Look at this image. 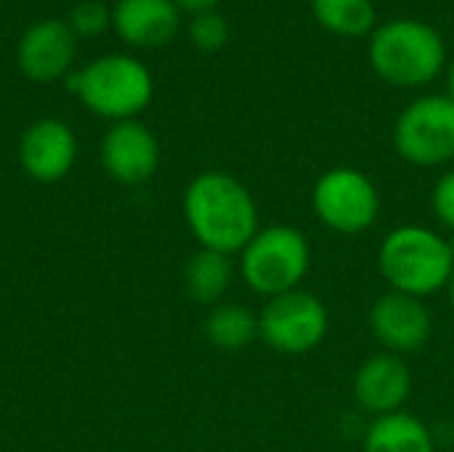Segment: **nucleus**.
Listing matches in <instances>:
<instances>
[{
	"mask_svg": "<svg viewBox=\"0 0 454 452\" xmlns=\"http://www.w3.org/2000/svg\"><path fill=\"white\" fill-rule=\"evenodd\" d=\"M444 77H447V96L454 101V56L447 61V69H444Z\"/></svg>",
	"mask_w": 454,
	"mask_h": 452,
	"instance_id": "obj_23",
	"label": "nucleus"
},
{
	"mask_svg": "<svg viewBox=\"0 0 454 452\" xmlns=\"http://www.w3.org/2000/svg\"><path fill=\"white\" fill-rule=\"evenodd\" d=\"M207 341L221 352H242L258 338V314L242 304H218L205 320Z\"/></svg>",
	"mask_w": 454,
	"mask_h": 452,
	"instance_id": "obj_18",
	"label": "nucleus"
},
{
	"mask_svg": "<svg viewBox=\"0 0 454 452\" xmlns=\"http://www.w3.org/2000/svg\"><path fill=\"white\" fill-rule=\"evenodd\" d=\"M229 21L215 11H200L192 16L189 21V40L200 48V51H218L229 43Z\"/></svg>",
	"mask_w": 454,
	"mask_h": 452,
	"instance_id": "obj_19",
	"label": "nucleus"
},
{
	"mask_svg": "<svg viewBox=\"0 0 454 452\" xmlns=\"http://www.w3.org/2000/svg\"><path fill=\"white\" fill-rule=\"evenodd\" d=\"M394 149L415 168H439L454 160V101L426 93L410 101L394 123Z\"/></svg>",
	"mask_w": 454,
	"mask_h": 452,
	"instance_id": "obj_7",
	"label": "nucleus"
},
{
	"mask_svg": "<svg viewBox=\"0 0 454 452\" xmlns=\"http://www.w3.org/2000/svg\"><path fill=\"white\" fill-rule=\"evenodd\" d=\"M367 59L372 72L394 88H423L447 69L442 32L420 19H391L370 35Z\"/></svg>",
	"mask_w": 454,
	"mask_h": 452,
	"instance_id": "obj_3",
	"label": "nucleus"
},
{
	"mask_svg": "<svg viewBox=\"0 0 454 452\" xmlns=\"http://www.w3.org/2000/svg\"><path fill=\"white\" fill-rule=\"evenodd\" d=\"M112 21L125 43L154 48L176 37L181 8L176 0H117Z\"/></svg>",
	"mask_w": 454,
	"mask_h": 452,
	"instance_id": "obj_14",
	"label": "nucleus"
},
{
	"mask_svg": "<svg viewBox=\"0 0 454 452\" xmlns=\"http://www.w3.org/2000/svg\"><path fill=\"white\" fill-rule=\"evenodd\" d=\"M311 208L325 229L356 237L378 224L380 192L364 170L351 165H335L317 178L311 192Z\"/></svg>",
	"mask_w": 454,
	"mask_h": 452,
	"instance_id": "obj_6",
	"label": "nucleus"
},
{
	"mask_svg": "<svg viewBox=\"0 0 454 452\" xmlns=\"http://www.w3.org/2000/svg\"><path fill=\"white\" fill-rule=\"evenodd\" d=\"M362 452H436V440L428 424L402 410L370 421L364 429Z\"/></svg>",
	"mask_w": 454,
	"mask_h": 452,
	"instance_id": "obj_15",
	"label": "nucleus"
},
{
	"mask_svg": "<svg viewBox=\"0 0 454 452\" xmlns=\"http://www.w3.org/2000/svg\"><path fill=\"white\" fill-rule=\"evenodd\" d=\"M367 322L383 352L399 357L426 349L434 336V314L428 304L423 298L396 290H386L375 298Z\"/></svg>",
	"mask_w": 454,
	"mask_h": 452,
	"instance_id": "obj_9",
	"label": "nucleus"
},
{
	"mask_svg": "<svg viewBox=\"0 0 454 452\" xmlns=\"http://www.w3.org/2000/svg\"><path fill=\"white\" fill-rule=\"evenodd\" d=\"M77 160V139L72 128L56 117L32 123L19 141V163L24 173L40 184L61 181Z\"/></svg>",
	"mask_w": 454,
	"mask_h": 452,
	"instance_id": "obj_12",
	"label": "nucleus"
},
{
	"mask_svg": "<svg viewBox=\"0 0 454 452\" xmlns=\"http://www.w3.org/2000/svg\"><path fill=\"white\" fill-rule=\"evenodd\" d=\"M176 3H178V8H186V11H192V13H200V11L215 8L218 0H176Z\"/></svg>",
	"mask_w": 454,
	"mask_h": 452,
	"instance_id": "obj_22",
	"label": "nucleus"
},
{
	"mask_svg": "<svg viewBox=\"0 0 454 452\" xmlns=\"http://www.w3.org/2000/svg\"><path fill=\"white\" fill-rule=\"evenodd\" d=\"M431 208H434L436 221L450 234H454V168L439 176V181L431 192Z\"/></svg>",
	"mask_w": 454,
	"mask_h": 452,
	"instance_id": "obj_21",
	"label": "nucleus"
},
{
	"mask_svg": "<svg viewBox=\"0 0 454 452\" xmlns=\"http://www.w3.org/2000/svg\"><path fill=\"white\" fill-rule=\"evenodd\" d=\"M101 165L117 184H144L160 168V141L138 120L112 123L101 139Z\"/></svg>",
	"mask_w": 454,
	"mask_h": 452,
	"instance_id": "obj_10",
	"label": "nucleus"
},
{
	"mask_svg": "<svg viewBox=\"0 0 454 452\" xmlns=\"http://www.w3.org/2000/svg\"><path fill=\"white\" fill-rule=\"evenodd\" d=\"M450 237V248H452V256H454V234H447Z\"/></svg>",
	"mask_w": 454,
	"mask_h": 452,
	"instance_id": "obj_25",
	"label": "nucleus"
},
{
	"mask_svg": "<svg viewBox=\"0 0 454 452\" xmlns=\"http://www.w3.org/2000/svg\"><path fill=\"white\" fill-rule=\"evenodd\" d=\"M378 269L388 290L426 301L434 293L447 290L452 280L450 237L423 224H402L380 240Z\"/></svg>",
	"mask_w": 454,
	"mask_h": 452,
	"instance_id": "obj_2",
	"label": "nucleus"
},
{
	"mask_svg": "<svg viewBox=\"0 0 454 452\" xmlns=\"http://www.w3.org/2000/svg\"><path fill=\"white\" fill-rule=\"evenodd\" d=\"M412 394V370L404 357L380 352L367 357L354 376V400L372 418L402 413Z\"/></svg>",
	"mask_w": 454,
	"mask_h": 452,
	"instance_id": "obj_11",
	"label": "nucleus"
},
{
	"mask_svg": "<svg viewBox=\"0 0 454 452\" xmlns=\"http://www.w3.org/2000/svg\"><path fill=\"white\" fill-rule=\"evenodd\" d=\"M237 266L231 261V256L215 253V250H205L200 248L184 269V285L192 301L202 304V306H218L223 304L231 282H234Z\"/></svg>",
	"mask_w": 454,
	"mask_h": 452,
	"instance_id": "obj_16",
	"label": "nucleus"
},
{
	"mask_svg": "<svg viewBox=\"0 0 454 452\" xmlns=\"http://www.w3.org/2000/svg\"><path fill=\"white\" fill-rule=\"evenodd\" d=\"M311 13L338 37H370L378 27L375 0H311Z\"/></svg>",
	"mask_w": 454,
	"mask_h": 452,
	"instance_id": "obj_17",
	"label": "nucleus"
},
{
	"mask_svg": "<svg viewBox=\"0 0 454 452\" xmlns=\"http://www.w3.org/2000/svg\"><path fill=\"white\" fill-rule=\"evenodd\" d=\"M311 269V242L290 224H269L242 248L237 272L261 298L298 290Z\"/></svg>",
	"mask_w": 454,
	"mask_h": 452,
	"instance_id": "obj_4",
	"label": "nucleus"
},
{
	"mask_svg": "<svg viewBox=\"0 0 454 452\" xmlns=\"http://www.w3.org/2000/svg\"><path fill=\"white\" fill-rule=\"evenodd\" d=\"M184 218L200 248L223 256H239L261 229L253 192L226 170H205L189 181Z\"/></svg>",
	"mask_w": 454,
	"mask_h": 452,
	"instance_id": "obj_1",
	"label": "nucleus"
},
{
	"mask_svg": "<svg viewBox=\"0 0 454 452\" xmlns=\"http://www.w3.org/2000/svg\"><path fill=\"white\" fill-rule=\"evenodd\" d=\"M327 333V304L303 288L269 298L258 312V338L279 354H309L325 344Z\"/></svg>",
	"mask_w": 454,
	"mask_h": 452,
	"instance_id": "obj_8",
	"label": "nucleus"
},
{
	"mask_svg": "<svg viewBox=\"0 0 454 452\" xmlns=\"http://www.w3.org/2000/svg\"><path fill=\"white\" fill-rule=\"evenodd\" d=\"M77 51V35L69 21L45 19L32 24L19 43V67L35 83H51L67 75Z\"/></svg>",
	"mask_w": 454,
	"mask_h": 452,
	"instance_id": "obj_13",
	"label": "nucleus"
},
{
	"mask_svg": "<svg viewBox=\"0 0 454 452\" xmlns=\"http://www.w3.org/2000/svg\"><path fill=\"white\" fill-rule=\"evenodd\" d=\"M112 19V11L98 3V0H82L72 8V19H69V27L77 37H96L98 32L106 29Z\"/></svg>",
	"mask_w": 454,
	"mask_h": 452,
	"instance_id": "obj_20",
	"label": "nucleus"
},
{
	"mask_svg": "<svg viewBox=\"0 0 454 452\" xmlns=\"http://www.w3.org/2000/svg\"><path fill=\"white\" fill-rule=\"evenodd\" d=\"M69 88L93 115L114 123L136 120L154 96L152 72L125 53H109L90 61L85 69L69 75Z\"/></svg>",
	"mask_w": 454,
	"mask_h": 452,
	"instance_id": "obj_5",
	"label": "nucleus"
},
{
	"mask_svg": "<svg viewBox=\"0 0 454 452\" xmlns=\"http://www.w3.org/2000/svg\"><path fill=\"white\" fill-rule=\"evenodd\" d=\"M447 293H450V304H452V309H454V272H452V280H450V285H447Z\"/></svg>",
	"mask_w": 454,
	"mask_h": 452,
	"instance_id": "obj_24",
	"label": "nucleus"
}]
</instances>
